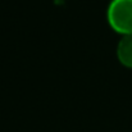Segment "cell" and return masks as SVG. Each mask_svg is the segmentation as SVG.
<instances>
[{"instance_id": "cell-2", "label": "cell", "mask_w": 132, "mask_h": 132, "mask_svg": "<svg viewBox=\"0 0 132 132\" xmlns=\"http://www.w3.org/2000/svg\"><path fill=\"white\" fill-rule=\"evenodd\" d=\"M117 58L122 65L132 69V35L122 36L117 46Z\"/></svg>"}, {"instance_id": "cell-1", "label": "cell", "mask_w": 132, "mask_h": 132, "mask_svg": "<svg viewBox=\"0 0 132 132\" xmlns=\"http://www.w3.org/2000/svg\"><path fill=\"white\" fill-rule=\"evenodd\" d=\"M106 19L114 32L122 36L132 35V0H112Z\"/></svg>"}]
</instances>
